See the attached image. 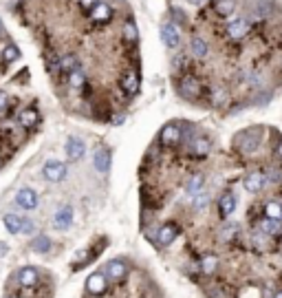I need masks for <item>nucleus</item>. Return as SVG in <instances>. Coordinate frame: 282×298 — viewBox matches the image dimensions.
Listing matches in <instances>:
<instances>
[{
  "mask_svg": "<svg viewBox=\"0 0 282 298\" xmlns=\"http://www.w3.org/2000/svg\"><path fill=\"white\" fill-rule=\"evenodd\" d=\"M42 174H44V179L58 183V181H62V179L66 177V166H64L62 161H58V159H51V161L44 163Z\"/></svg>",
  "mask_w": 282,
  "mask_h": 298,
  "instance_id": "nucleus-1",
  "label": "nucleus"
},
{
  "mask_svg": "<svg viewBox=\"0 0 282 298\" xmlns=\"http://www.w3.org/2000/svg\"><path fill=\"white\" fill-rule=\"evenodd\" d=\"M181 126L179 124H166L161 128V133H159V142L163 144V146H174V144L181 142Z\"/></svg>",
  "mask_w": 282,
  "mask_h": 298,
  "instance_id": "nucleus-2",
  "label": "nucleus"
},
{
  "mask_svg": "<svg viewBox=\"0 0 282 298\" xmlns=\"http://www.w3.org/2000/svg\"><path fill=\"white\" fill-rule=\"evenodd\" d=\"M16 201L20 208H24V210H33V208H38V192L31 188H20L18 190V194H16Z\"/></svg>",
  "mask_w": 282,
  "mask_h": 298,
  "instance_id": "nucleus-3",
  "label": "nucleus"
},
{
  "mask_svg": "<svg viewBox=\"0 0 282 298\" xmlns=\"http://www.w3.org/2000/svg\"><path fill=\"white\" fill-rule=\"evenodd\" d=\"M121 89H124V93L128 97H132L137 91H139V73H137L135 69L126 71V73L121 75Z\"/></svg>",
  "mask_w": 282,
  "mask_h": 298,
  "instance_id": "nucleus-4",
  "label": "nucleus"
},
{
  "mask_svg": "<svg viewBox=\"0 0 282 298\" xmlns=\"http://www.w3.org/2000/svg\"><path fill=\"white\" fill-rule=\"evenodd\" d=\"M247 31H249V22L245 18H236L227 24V35L232 40H243L247 35Z\"/></svg>",
  "mask_w": 282,
  "mask_h": 298,
  "instance_id": "nucleus-5",
  "label": "nucleus"
},
{
  "mask_svg": "<svg viewBox=\"0 0 282 298\" xmlns=\"http://www.w3.org/2000/svg\"><path fill=\"white\" fill-rule=\"evenodd\" d=\"M179 91H181V95L188 97V100H196V97L201 95V84L194 78H183L181 84H179Z\"/></svg>",
  "mask_w": 282,
  "mask_h": 298,
  "instance_id": "nucleus-6",
  "label": "nucleus"
},
{
  "mask_svg": "<svg viewBox=\"0 0 282 298\" xmlns=\"http://www.w3.org/2000/svg\"><path fill=\"white\" fill-rule=\"evenodd\" d=\"M86 290H89V294H93V296L104 294V292H106V276L101 274V272L91 274L89 281H86Z\"/></svg>",
  "mask_w": 282,
  "mask_h": 298,
  "instance_id": "nucleus-7",
  "label": "nucleus"
},
{
  "mask_svg": "<svg viewBox=\"0 0 282 298\" xmlns=\"http://www.w3.org/2000/svg\"><path fill=\"white\" fill-rule=\"evenodd\" d=\"M126 272H128V267H126L124 261L112 259L110 263H106L104 276H106V279H112V281H119V279H124V276H126Z\"/></svg>",
  "mask_w": 282,
  "mask_h": 298,
  "instance_id": "nucleus-8",
  "label": "nucleus"
},
{
  "mask_svg": "<svg viewBox=\"0 0 282 298\" xmlns=\"http://www.w3.org/2000/svg\"><path fill=\"white\" fill-rule=\"evenodd\" d=\"M177 234H179V225H174V223L161 225V228H159V232H157V243L159 245H170L172 241L177 239Z\"/></svg>",
  "mask_w": 282,
  "mask_h": 298,
  "instance_id": "nucleus-9",
  "label": "nucleus"
},
{
  "mask_svg": "<svg viewBox=\"0 0 282 298\" xmlns=\"http://www.w3.org/2000/svg\"><path fill=\"white\" fill-rule=\"evenodd\" d=\"M265 181H267V177H265L263 172H249L247 177H245V190L256 194V192H260V190H263Z\"/></svg>",
  "mask_w": 282,
  "mask_h": 298,
  "instance_id": "nucleus-10",
  "label": "nucleus"
},
{
  "mask_svg": "<svg viewBox=\"0 0 282 298\" xmlns=\"http://www.w3.org/2000/svg\"><path fill=\"white\" fill-rule=\"evenodd\" d=\"M78 69V58L73 53H66V55H60L58 62H55V71L58 73H71V71Z\"/></svg>",
  "mask_w": 282,
  "mask_h": 298,
  "instance_id": "nucleus-11",
  "label": "nucleus"
},
{
  "mask_svg": "<svg viewBox=\"0 0 282 298\" xmlns=\"http://www.w3.org/2000/svg\"><path fill=\"white\" fill-rule=\"evenodd\" d=\"M161 38H163V42H166V47H179V29L174 27V24H163L161 27Z\"/></svg>",
  "mask_w": 282,
  "mask_h": 298,
  "instance_id": "nucleus-12",
  "label": "nucleus"
},
{
  "mask_svg": "<svg viewBox=\"0 0 282 298\" xmlns=\"http://www.w3.org/2000/svg\"><path fill=\"white\" fill-rule=\"evenodd\" d=\"M84 150H86L84 142L78 140V137H73V140L66 142V155H69V159H73V161H75V159H82Z\"/></svg>",
  "mask_w": 282,
  "mask_h": 298,
  "instance_id": "nucleus-13",
  "label": "nucleus"
},
{
  "mask_svg": "<svg viewBox=\"0 0 282 298\" xmlns=\"http://www.w3.org/2000/svg\"><path fill=\"white\" fill-rule=\"evenodd\" d=\"M91 18H93V22H108V20L112 18V9L110 4L106 2H99L97 7L91 11Z\"/></svg>",
  "mask_w": 282,
  "mask_h": 298,
  "instance_id": "nucleus-14",
  "label": "nucleus"
},
{
  "mask_svg": "<svg viewBox=\"0 0 282 298\" xmlns=\"http://www.w3.org/2000/svg\"><path fill=\"white\" fill-rule=\"evenodd\" d=\"M18 283L22 287H33L35 283H38V272H35L33 267H22V270L18 272Z\"/></svg>",
  "mask_w": 282,
  "mask_h": 298,
  "instance_id": "nucleus-15",
  "label": "nucleus"
},
{
  "mask_svg": "<svg viewBox=\"0 0 282 298\" xmlns=\"http://www.w3.org/2000/svg\"><path fill=\"white\" fill-rule=\"evenodd\" d=\"M71 221H73V210L62 208L60 212H55L53 225H55V228H60V230H64V228H69V225H71Z\"/></svg>",
  "mask_w": 282,
  "mask_h": 298,
  "instance_id": "nucleus-16",
  "label": "nucleus"
},
{
  "mask_svg": "<svg viewBox=\"0 0 282 298\" xmlns=\"http://www.w3.org/2000/svg\"><path fill=\"white\" fill-rule=\"evenodd\" d=\"M218 210H220V214H223V217H229V214L236 210V197H234L232 192H227V194H223V197H220Z\"/></svg>",
  "mask_w": 282,
  "mask_h": 298,
  "instance_id": "nucleus-17",
  "label": "nucleus"
},
{
  "mask_svg": "<svg viewBox=\"0 0 282 298\" xmlns=\"http://www.w3.org/2000/svg\"><path fill=\"white\" fill-rule=\"evenodd\" d=\"M4 228L9 230L11 234H18V232H22V223H24V219L22 217H18V214H4Z\"/></svg>",
  "mask_w": 282,
  "mask_h": 298,
  "instance_id": "nucleus-18",
  "label": "nucleus"
},
{
  "mask_svg": "<svg viewBox=\"0 0 282 298\" xmlns=\"http://www.w3.org/2000/svg\"><path fill=\"white\" fill-rule=\"evenodd\" d=\"M18 122H20L22 126L31 128V126L38 124V113H35L33 109H22V111L18 113Z\"/></svg>",
  "mask_w": 282,
  "mask_h": 298,
  "instance_id": "nucleus-19",
  "label": "nucleus"
},
{
  "mask_svg": "<svg viewBox=\"0 0 282 298\" xmlns=\"http://www.w3.org/2000/svg\"><path fill=\"white\" fill-rule=\"evenodd\" d=\"M214 9H216L218 16H229V13H234L236 9V0H214Z\"/></svg>",
  "mask_w": 282,
  "mask_h": 298,
  "instance_id": "nucleus-20",
  "label": "nucleus"
},
{
  "mask_svg": "<svg viewBox=\"0 0 282 298\" xmlns=\"http://www.w3.org/2000/svg\"><path fill=\"white\" fill-rule=\"evenodd\" d=\"M260 230H263L265 234H269V236H276V234H280L282 232V225H280V221H274V219H263L260 221Z\"/></svg>",
  "mask_w": 282,
  "mask_h": 298,
  "instance_id": "nucleus-21",
  "label": "nucleus"
},
{
  "mask_svg": "<svg viewBox=\"0 0 282 298\" xmlns=\"http://www.w3.org/2000/svg\"><path fill=\"white\" fill-rule=\"evenodd\" d=\"M203 183H205V177H203V174H194V177H189V181L186 183V192L194 197V194L201 192Z\"/></svg>",
  "mask_w": 282,
  "mask_h": 298,
  "instance_id": "nucleus-22",
  "label": "nucleus"
},
{
  "mask_svg": "<svg viewBox=\"0 0 282 298\" xmlns=\"http://www.w3.org/2000/svg\"><path fill=\"white\" fill-rule=\"evenodd\" d=\"M265 217L274 219V221H282V203L280 201H269L265 205Z\"/></svg>",
  "mask_w": 282,
  "mask_h": 298,
  "instance_id": "nucleus-23",
  "label": "nucleus"
},
{
  "mask_svg": "<svg viewBox=\"0 0 282 298\" xmlns=\"http://www.w3.org/2000/svg\"><path fill=\"white\" fill-rule=\"evenodd\" d=\"M124 38L130 44H135L137 38H139V31H137V24H135V20H132V18H128L126 24H124Z\"/></svg>",
  "mask_w": 282,
  "mask_h": 298,
  "instance_id": "nucleus-24",
  "label": "nucleus"
},
{
  "mask_svg": "<svg viewBox=\"0 0 282 298\" xmlns=\"http://www.w3.org/2000/svg\"><path fill=\"white\" fill-rule=\"evenodd\" d=\"M49 248H51V239H49V236H44V234L35 236L33 243H31V250L38 252V254H44V252H49Z\"/></svg>",
  "mask_w": 282,
  "mask_h": 298,
  "instance_id": "nucleus-25",
  "label": "nucleus"
},
{
  "mask_svg": "<svg viewBox=\"0 0 282 298\" xmlns=\"http://www.w3.org/2000/svg\"><path fill=\"white\" fill-rule=\"evenodd\" d=\"M192 53L196 55V58H205L207 55V51H209V47H207V42H205L203 38H192Z\"/></svg>",
  "mask_w": 282,
  "mask_h": 298,
  "instance_id": "nucleus-26",
  "label": "nucleus"
},
{
  "mask_svg": "<svg viewBox=\"0 0 282 298\" xmlns=\"http://www.w3.org/2000/svg\"><path fill=\"white\" fill-rule=\"evenodd\" d=\"M192 152L198 157H205L209 152V142L205 137H198V140H192Z\"/></svg>",
  "mask_w": 282,
  "mask_h": 298,
  "instance_id": "nucleus-27",
  "label": "nucleus"
},
{
  "mask_svg": "<svg viewBox=\"0 0 282 298\" xmlns=\"http://www.w3.org/2000/svg\"><path fill=\"white\" fill-rule=\"evenodd\" d=\"M84 82H86V75H84V71H82L80 66L69 73V84L73 86V89H82V86H84Z\"/></svg>",
  "mask_w": 282,
  "mask_h": 298,
  "instance_id": "nucleus-28",
  "label": "nucleus"
},
{
  "mask_svg": "<svg viewBox=\"0 0 282 298\" xmlns=\"http://www.w3.org/2000/svg\"><path fill=\"white\" fill-rule=\"evenodd\" d=\"M216 267H218V259H216V256H212V254H207V256H205V259L201 261L203 274H214V272H216Z\"/></svg>",
  "mask_w": 282,
  "mask_h": 298,
  "instance_id": "nucleus-29",
  "label": "nucleus"
},
{
  "mask_svg": "<svg viewBox=\"0 0 282 298\" xmlns=\"http://www.w3.org/2000/svg\"><path fill=\"white\" fill-rule=\"evenodd\" d=\"M95 168H97L99 172H106V170H108V152H106V150H99V152L95 155Z\"/></svg>",
  "mask_w": 282,
  "mask_h": 298,
  "instance_id": "nucleus-30",
  "label": "nucleus"
},
{
  "mask_svg": "<svg viewBox=\"0 0 282 298\" xmlns=\"http://www.w3.org/2000/svg\"><path fill=\"white\" fill-rule=\"evenodd\" d=\"M209 203V194H205L203 190L198 194H194V208L196 210H205V205Z\"/></svg>",
  "mask_w": 282,
  "mask_h": 298,
  "instance_id": "nucleus-31",
  "label": "nucleus"
},
{
  "mask_svg": "<svg viewBox=\"0 0 282 298\" xmlns=\"http://www.w3.org/2000/svg\"><path fill=\"white\" fill-rule=\"evenodd\" d=\"M18 53H20V51L16 47H7V49H4V53H2V60H4V62H13V60L18 58Z\"/></svg>",
  "mask_w": 282,
  "mask_h": 298,
  "instance_id": "nucleus-32",
  "label": "nucleus"
},
{
  "mask_svg": "<svg viewBox=\"0 0 282 298\" xmlns=\"http://www.w3.org/2000/svg\"><path fill=\"white\" fill-rule=\"evenodd\" d=\"M80 4H82V9H84V11L91 13L97 7V4H99V0H80Z\"/></svg>",
  "mask_w": 282,
  "mask_h": 298,
  "instance_id": "nucleus-33",
  "label": "nucleus"
},
{
  "mask_svg": "<svg viewBox=\"0 0 282 298\" xmlns=\"http://www.w3.org/2000/svg\"><path fill=\"white\" fill-rule=\"evenodd\" d=\"M31 232H33V223L24 219V223H22V234H31Z\"/></svg>",
  "mask_w": 282,
  "mask_h": 298,
  "instance_id": "nucleus-34",
  "label": "nucleus"
},
{
  "mask_svg": "<svg viewBox=\"0 0 282 298\" xmlns=\"http://www.w3.org/2000/svg\"><path fill=\"white\" fill-rule=\"evenodd\" d=\"M7 111V93H0V115Z\"/></svg>",
  "mask_w": 282,
  "mask_h": 298,
  "instance_id": "nucleus-35",
  "label": "nucleus"
},
{
  "mask_svg": "<svg viewBox=\"0 0 282 298\" xmlns=\"http://www.w3.org/2000/svg\"><path fill=\"white\" fill-rule=\"evenodd\" d=\"M9 252V248H7V243H2V241H0V256H4Z\"/></svg>",
  "mask_w": 282,
  "mask_h": 298,
  "instance_id": "nucleus-36",
  "label": "nucleus"
},
{
  "mask_svg": "<svg viewBox=\"0 0 282 298\" xmlns=\"http://www.w3.org/2000/svg\"><path fill=\"white\" fill-rule=\"evenodd\" d=\"M276 155H278V159H282V142L278 144V150H276Z\"/></svg>",
  "mask_w": 282,
  "mask_h": 298,
  "instance_id": "nucleus-37",
  "label": "nucleus"
},
{
  "mask_svg": "<svg viewBox=\"0 0 282 298\" xmlns=\"http://www.w3.org/2000/svg\"><path fill=\"white\" fill-rule=\"evenodd\" d=\"M274 298H282V292H278V294H274Z\"/></svg>",
  "mask_w": 282,
  "mask_h": 298,
  "instance_id": "nucleus-38",
  "label": "nucleus"
},
{
  "mask_svg": "<svg viewBox=\"0 0 282 298\" xmlns=\"http://www.w3.org/2000/svg\"><path fill=\"white\" fill-rule=\"evenodd\" d=\"M0 166H2V161H0Z\"/></svg>",
  "mask_w": 282,
  "mask_h": 298,
  "instance_id": "nucleus-39",
  "label": "nucleus"
}]
</instances>
